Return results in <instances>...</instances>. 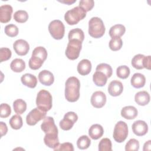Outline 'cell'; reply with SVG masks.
I'll return each instance as SVG.
<instances>
[{
    "instance_id": "1",
    "label": "cell",
    "mask_w": 151,
    "mask_h": 151,
    "mask_svg": "<svg viewBox=\"0 0 151 151\" xmlns=\"http://www.w3.org/2000/svg\"><path fill=\"white\" fill-rule=\"evenodd\" d=\"M80 82L74 76L67 78L65 83V97L68 101L75 102L80 97Z\"/></svg>"
},
{
    "instance_id": "2",
    "label": "cell",
    "mask_w": 151,
    "mask_h": 151,
    "mask_svg": "<svg viewBox=\"0 0 151 151\" xmlns=\"http://www.w3.org/2000/svg\"><path fill=\"white\" fill-rule=\"evenodd\" d=\"M47 51L44 47L40 46L35 48L28 61L29 68L34 70L41 68L44 61L47 59Z\"/></svg>"
},
{
    "instance_id": "3",
    "label": "cell",
    "mask_w": 151,
    "mask_h": 151,
    "mask_svg": "<svg viewBox=\"0 0 151 151\" xmlns=\"http://www.w3.org/2000/svg\"><path fill=\"white\" fill-rule=\"evenodd\" d=\"M105 30V26L101 18L92 17L88 21V34L91 37L99 38L104 35Z\"/></svg>"
},
{
    "instance_id": "4",
    "label": "cell",
    "mask_w": 151,
    "mask_h": 151,
    "mask_svg": "<svg viewBox=\"0 0 151 151\" xmlns=\"http://www.w3.org/2000/svg\"><path fill=\"white\" fill-rule=\"evenodd\" d=\"M52 98L50 93L45 90H40L37 96L36 105L44 111H48L52 108Z\"/></svg>"
},
{
    "instance_id": "5",
    "label": "cell",
    "mask_w": 151,
    "mask_h": 151,
    "mask_svg": "<svg viewBox=\"0 0 151 151\" xmlns=\"http://www.w3.org/2000/svg\"><path fill=\"white\" fill-rule=\"evenodd\" d=\"M86 16V12L78 6L67 11L64 15V19L68 25H73L78 24Z\"/></svg>"
},
{
    "instance_id": "6",
    "label": "cell",
    "mask_w": 151,
    "mask_h": 151,
    "mask_svg": "<svg viewBox=\"0 0 151 151\" xmlns=\"http://www.w3.org/2000/svg\"><path fill=\"white\" fill-rule=\"evenodd\" d=\"M82 47V42L77 40H69L65 50L66 57L71 60H74L78 58Z\"/></svg>"
},
{
    "instance_id": "7",
    "label": "cell",
    "mask_w": 151,
    "mask_h": 151,
    "mask_svg": "<svg viewBox=\"0 0 151 151\" xmlns=\"http://www.w3.org/2000/svg\"><path fill=\"white\" fill-rule=\"evenodd\" d=\"M48 31L53 38L61 40L64 35L65 27L60 20L55 19L51 21L49 24Z\"/></svg>"
},
{
    "instance_id": "8",
    "label": "cell",
    "mask_w": 151,
    "mask_h": 151,
    "mask_svg": "<svg viewBox=\"0 0 151 151\" xmlns=\"http://www.w3.org/2000/svg\"><path fill=\"white\" fill-rule=\"evenodd\" d=\"M128 135L127 124L123 121L118 122L114 126L113 130V138L118 143L124 142Z\"/></svg>"
},
{
    "instance_id": "9",
    "label": "cell",
    "mask_w": 151,
    "mask_h": 151,
    "mask_svg": "<svg viewBox=\"0 0 151 151\" xmlns=\"http://www.w3.org/2000/svg\"><path fill=\"white\" fill-rule=\"evenodd\" d=\"M131 64L132 66L137 70H142L144 68L150 69V56H145L143 54L135 55L132 60Z\"/></svg>"
},
{
    "instance_id": "10",
    "label": "cell",
    "mask_w": 151,
    "mask_h": 151,
    "mask_svg": "<svg viewBox=\"0 0 151 151\" xmlns=\"http://www.w3.org/2000/svg\"><path fill=\"white\" fill-rule=\"evenodd\" d=\"M46 113L47 112L42 111L38 107L33 109L26 117V122L27 124L29 126L35 125L39 121L45 117Z\"/></svg>"
},
{
    "instance_id": "11",
    "label": "cell",
    "mask_w": 151,
    "mask_h": 151,
    "mask_svg": "<svg viewBox=\"0 0 151 151\" xmlns=\"http://www.w3.org/2000/svg\"><path fill=\"white\" fill-rule=\"evenodd\" d=\"M78 120L77 114L73 111H68L65 114L64 118L60 122L59 125L63 130H70Z\"/></svg>"
},
{
    "instance_id": "12",
    "label": "cell",
    "mask_w": 151,
    "mask_h": 151,
    "mask_svg": "<svg viewBox=\"0 0 151 151\" xmlns=\"http://www.w3.org/2000/svg\"><path fill=\"white\" fill-rule=\"evenodd\" d=\"M90 101L93 107L96 108H101L106 103V96L103 91H95L91 97Z\"/></svg>"
},
{
    "instance_id": "13",
    "label": "cell",
    "mask_w": 151,
    "mask_h": 151,
    "mask_svg": "<svg viewBox=\"0 0 151 151\" xmlns=\"http://www.w3.org/2000/svg\"><path fill=\"white\" fill-rule=\"evenodd\" d=\"M41 129L45 134L51 133H58V129L55 124L54 120L50 116L45 117L44 119V121L41 124Z\"/></svg>"
},
{
    "instance_id": "14",
    "label": "cell",
    "mask_w": 151,
    "mask_h": 151,
    "mask_svg": "<svg viewBox=\"0 0 151 151\" xmlns=\"http://www.w3.org/2000/svg\"><path fill=\"white\" fill-rule=\"evenodd\" d=\"M15 52L19 55H25L29 51V45L27 41L22 39L16 40L13 44Z\"/></svg>"
},
{
    "instance_id": "15",
    "label": "cell",
    "mask_w": 151,
    "mask_h": 151,
    "mask_svg": "<svg viewBox=\"0 0 151 151\" xmlns=\"http://www.w3.org/2000/svg\"><path fill=\"white\" fill-rule=\"evenodd\" d=\"M133 132L138 136L145 135L148 131V126L147 123L143 120H136L132 126Z\"/></svg>"
},
{
    "instance_id": "16",
    "label": "cell",
    "mask_w": 151,
    "mask_h": 151,
    "mask_svg": "<svg viewBox=\"0 0 151 151\" xmlns=\"http://www.w3.org/2000/svg\"><path fill=\"white\" fill-rule=\"evenodd\" d=\"M13 12L12 7L9 4L2 5L0 6V21L2 23L8 22L11 19Z\"/></svg>"
},
{
    "instance_id": "17",
    "label": "cell",
    "mask_w": 151,
    "mask_h": 151,
    "mask_svg": "<svg viewBox=\"0 0 151 151\" xmlns=\"http://www.w3.org/2000/svg\"><path fill=\"white\" fill-rule=\"evenodd\" d=\"M123 90L122 83L116 80L111 81L108 86V92L109 94L113 97H116L122 94Z\"/></svg>"
},
{
    "instance_id": "18",
    "label": "cell",
    "mask_w": 151,
    "mask_h": 151,
    "mask_svg": "<svg viewBox=\"0 0 151 151\" xmlns=\"http://www.w3.org/2000/svg\"><path fill=\"white\" fill-rule=\"evenodd\" d=\"M38 79L40 82L47 86H50L54 81V77L53 74L48 70H44L38 74Z\"/></svg>"
},
{
    "instance_id": "19",
    "label": "cell",
    "mask_w": 151,
    "mask_h": 151,
    "mask_svg": "<svg viewBox=\"0 0 151 151\" xmlns=\"http://www.w3.org/2000/svg\"><path fill=\"white\" fill-rule=\"evenodd\" d=\"M44 142L50 148L55 149L59 145V139L57 133H46L44 137Z\"/></svg>"
},
{
    "instance_id": "20",
    "label": "cell",
    "mask_w": 151,
    "mask_h": 151,
    "mask_svg": "<svg viewBox=\"0 0 151 151\" xmlns=\"http://www.w3.org/2000/svg\"><path fill=\"white\" fill-rule=\"evenodd\" d=\"M120 113L123 118L127 120H132L137 117L138 111L135 107L127 106L122 108Z\"/></svg>"
},
{
    "instance_id": "21",
    "label": "cell",
    "mask_w": 151,
    "mask_h": 151,
    "mask_svg": "<svg viewBox=\"0 0 151 151\" xmlns=\"http://www.w3.org/2000/svg\"><path fill=\"white\" fill-rule=\"evenodd\" d=\"M78 73L81 76H86L88 74L91 70V63L87 59L81 60L77 67Z\"/></svg>"
},
{
    "instance_id": "22",
    "label": "cell",
    "mask_w": 151,
    "mask_h": 151,
    "mask_svg": "<svg viewBox=\"0 0 151 151\" xmlns=\"http://www.w3.org/2000/svg\"><path fill=\"white\" fill-rule=\"evenodd\" d=\"M21 81L24 86L31 88H35L37 84V77L34 75L29 73H26L22 75L21 77Z\"/></svg>"
},
{
    "instance_id": "23",
    "label": "cell",
    "mask_w": 151,
    "mask_h": 151,
    "mask_svg": "<svg viewBox=\"0 0 151 151\" xmlns=\"http://www.w3.org/2000/svg\"><path fill=\"white\" fill-rule=\"evenodd\" d=\"M104 133L103 127L99 124H94L91 126L88 129V134L93 140H97L100 138Z\"/></svg>"
},
{
    "instance_id": "24",
    "label": "cell",
    "mask_w": 151,
    "mask_h": 151,
    "mask_svg": "<svg viewBox=\"0 0 151 151\" xmlns=\"http://www.w3.org/2000/svg\"><path fill=\"white\" fill-rule=\"evenodd\" d=\"M130 83L133 87L139 88L145 86L146 83V78L143 74L136 73L132 76L130 80Z\"/></svg>"
},
{
    "instance_id": "25",
    "label": "cell",
    "mask_w": 151,
    "mask_h": 151,
    "mask_svg": "<svg viewBox=\"0 0 151 151\" xmlns=\"http://www.w3.org/2000/svg\"><path fill=\"white\" fill-rule=\"evenodd\" d=\"M134 100L139 106L147 105L150 101V95L146 91H139L134 96Z\"/></svg>"
},
{
    "instance_id": "26",
    "label": "cell",
    "mask_w": 151,
    "mask_h": 151,
    "mask_svg": "<svg viewBox=\"0 0 151 151\" xmlns=\"http://www.w3.org/2000/svg\"><path fill=\"white\" fill-rule=\"evenodd\" d=\"M107 77L102 72L96 71L93 75V80L94 83L99 87L104 86L107 81Z\"/></svg>"
},
{
    "instance_id": "27",
    "label": "cell",
    "mask_w": 151,
    "mask_h": 151,
    "mask_svg": "<svg viewBox=\"0 0 151 151\" xmlns=\"http://www.w3.org/2000/svg\"><path fill=\"white\" fill-rule=\"evenodd\" d=\"M126 31L125 27L122 24H116L112 26L109 30V35L111 38L120 37Z\"/></svg>"
},
{
    "instance_id": "28",
    "label": "cell",
    "mask_w": 151,
    "mask_h": 151,
    "mask_svg": "<svg viewBox=\"0 0 151 151\" xmlns=\"http://www.w3.org/2000/svg\"><path fill=\"white\" fill-rule=\"evenodd\" d=\"M11 69L15 73H21L25 68V63L21 58H15L12 61L10 64Z\"/></svg>"
},
{
    "instance_id": "29",
    "label": "cell",
    "mask_w": 151,
    "mask_h": 151,
    "mask_svg": "<svg viewBox=\"0 0 151 151\" xmlns=\"http://www.w3.org/2000/svg\"><path fill=\"white\" fill-rule=\"evenodd\" d=\"M13 108L17 114H21L26 111L27 103L22 99H17L13 103Z\"/></svg>"
},
{
    "instance_id": "30",
    "label": "cell",
    "mask_w": 151,
    "mask_h": 151,
    "mask_svg": "<svg viewBox=\"0 0 151 151\" xmlns=\"http://www.w3.org/2000/svg\"><path fill=\"white\" fill-rule=\"evenodd\" d=\"M68 38V40H77L82 42L84 39V32L82 29L78 28L73 29L69 31Z\"/></svg>"
},
{
    "instance_id": "31",
    "label": "cell",
    "mask_w": 151,
    "mask_h": 151,
    "mask_svg": "<svg viewBox=\"0 0 151 151\" xmlns=\"http://www.w3.org/2000/svg\"><path fill=\"white\" fill-rule=\"evenodd\" d=\"M9 124L12 129L18 130L22 126V119L19 114H15L11 117L9 120Z\"/></svg>"
},
{
    "instance_id": "32",
    "label": "cell",
    "mask_w": 151,
    "mask_h": 151,
    "mask_svg": "<svg viewBox=\"0 0 151 151\" xmlns=\"http://www.w3.org/2000/svg\"><path fill=\"white\" fill-rule=\"evenodd\" d=\"M91 144V140L86 135L80 136L77 141V146L78 149L84 150L87 149Z\"/></svg>"
},
{
    "instance_id": "33",
    "label": "cell",
    "mask_w": 151,
    "mask_h": 151,
    "mask_svg": "<svg viewBox=\"0 0 151 151\" xmlns=\"http://www.w3.org/2000/svg\"><path fill=\"white\" fill-rule=\"evenodd\" d=\"M96 70L103 73L107 77V78H110L112 76L113 73L111 67L106 63L99 64L97 65Z\"/></svg>"
},
{
    "instance_id": "34",
    "label": "cell",
    "mask_w": 151,
    "mask_h": 151,
    "mask_svg": "<svg viewBox=\"0 0 151 151\" xmlns=\"http://www.w3.org/2000/svg\"><path fill=\"white\" fill-rule=\"evenodd\" d=\"M14 19L19 23L25 22L28 19V14L24 10H18L14 14Z\"/></svg>"
},
{
    "instance_id": "35",
    "label": "cell",
    "mask_w": 151,
    "mask_h": 151,
    "mask_svg": "<svg viewBox=\"0 0 151 151\" xmlns=\"http://www.w3.org/2000/svg\"><path fill=\"white\" fill-rule=\"evenodd\" d=\"M123 45L122 40L120 37L111 38L109 41V48L111 50L116 51L121 49Z\"/></svg>"
},
{
    "instance_id": "36",
    "label": "cell",
    "mask_w": 151,
    "mask_h": 151,
    "mask_svg": "<svg viewBox=\"0 0 151 151\" xmlns=\"http://www.w3.org/2000/svg\"><path fill=\"white\" fill-rule=\"evenodd\" d=\"M130 68L127 65H120L116 69L117 76L122 79L127 78L130 75Z\"/></svg>"
},
{
    "instance_id": "37",
    "label": "cell",
    "mask_w": 151,
    "mask_h": 151,
    "mask_svg": "<svg viewBox=\"0 0 151 151\" xmlns=\"http://www.w3.org/2000/svg\"><path fill=\"white\" fill-rule=\"evenodd\" d=\"M112 144L110 139L109 138L102 139L99 144V151H111Z\"/></svg>"
},
{
    "instance_id": "38",
    "label": "cell",
    "mask_w": 151,
    "mask_h": 151,
    "mask_svg": "<svg viewBox=\"0 0 151 151\" xmlns=\"http://www.w3.org/2000/svg\"><path fill=\"white\" fill-rule=\"evenodd\" d=\"M4 31L8 36L10 37H14L18 34V28L14 24H8L5 26Z\"/></svg>"
},
{
    "instance_id": "39",
    "label": "cell",
    "mask_w": 151,
    "mask_h": 151,
    "mask_svg": "<svg viewBox=\"0 0 151 151\" xmlns=\"http://www.w3.org/2000/svg\"><path fill=\"white\" fill-rule=\"evenodd\" d=\"M139 149V142L135 139H130L125 146L126 151H137Z\"/></svg>"
},
{
    "instance_id": "40",
    "label": "cell",
    "mask_w": 151,
    "mask_h": 151,
    "mask_svg": "<svg viewBox=\"0 0 151 151\" xmlns=\"http://www.w3.org/2000/svg\"><path fill=\"white\" fill-rule=\"evenodd\" d=\"M11 113V107L6 103H2L0 106V116L1 118H6Z\"/></svg>"
},
{
    "instance_id": "41",
    "label": "cell",
    "mask_w": 151,
    "mask_h": 151,
    "mask_svg": "<svg viewBox=\"0 0 151 151\" xmlns=\"http://www.w3.org/2000/svg\"><path fill=\"white\" fill-rule=\"evenodd\" d=\"M94 5L93 0H81L79 2V6L83 8L86 12L91 11Z\"/></svg>"
},
{
    "instance_id": "42",
    "label": "cell",
    "mask_w": 151,
    "mask_h": 151,
    "mask_svg": "<svg viewBox=\"0 0 151 151\" xmlns=\"http://www.w3.org/2000/svg\"><path fill=\"white\" fill-rule=\"evenodd\" d=\"M12 52L8 48L2 47L0 48V62L5 61L11 57Z\"/></svg>"
},
{
    "instance_id": "43",
    "label": "cell",
    "mask_w": 151,
    "mask_h": 151,
    "mask_svg": "<svg viewBox=\"0 0 151 151\" xmlns=\"http://www.w3.org/2000/svg\"><path fill=\"white\" fill-rule=\"evenodd\" d=\"M55 151L57 150H69V151H73L74 147L72 143L69 142H65L61 144H59V145L54 149Z\"/></svg>"
},
{
    "instance_id": "44",
    "label": "cell",
    "mask_w": 151,
    "mask_h": 151,
    "mask_svg": "<svg viewBox=\"0 0 151 151\" xmlns=\"http://www.w3.org/2000/svg\"><path fill=\"white\" fill-rule=\"evenodd\" d=\"M0 130H1V137L5 135L8 132V127L6 124L3 122H0Z\"/></svg>"
},
{
    "instance_id": "45",
    "label": "cell",
    "mask_w": 151,
    "mask_h": 151,
    "mask_svg": "<svg viewBox=\"0 0 151 151\" xmlns=\"http://www.w3.org/2000/svg\"><path fill=\"white\" fill-rule=\"evenodd\" d=\"M150 143H151V141L150 140L145 143L144 146H143V149L144 151L150 150V146H151Z\"/></svg>"
},
{
    "instance_id": "46",
    "label": "cell",
    "mask_w": 151,
    "mask_h": 151,
    "mask_svg": "<svg viewBox=\"0 0 151 151\" xmlns=\"http://www.w3.org/2000/svg\"><path fill=\"white\" fill-rule=\"evenodd\" d=\"M59 2L64 4H66L68 5H70L71 4H73L76 1V0H66V1H58Z\"/></svg>"
}]
</instances>
